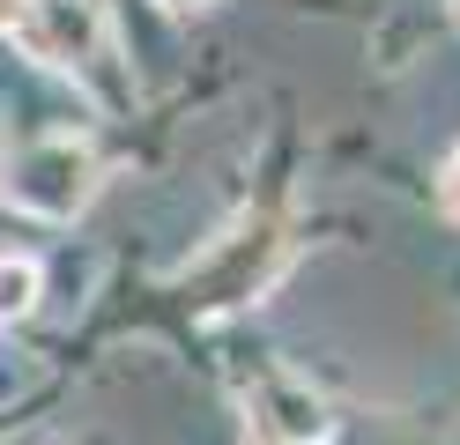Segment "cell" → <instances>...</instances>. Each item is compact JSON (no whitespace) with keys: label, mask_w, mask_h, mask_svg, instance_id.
I'll return each mask as SVG.
<instances>
[{"label":"cell","mask_w":460,"mask_h":445,"mask_svg":"<svg viewBox=\"0 0 460 445\" xmlns=\"http://www.w3.org/2000/svg\"><path fill=\"white\" fill-rule=\"evenodd\" d=\"M0 193H8L22 216H45V223H75L97 193V156L90 141L75 134H45V141H22L8 171H0Z\"/></svg>","instance_id":"cell-1"},{"label":"cell","mask_w":460,"mask_h":445,"mask_svg":"<svg viewBox=\"0 0 460 445\" xmlns=\"http://www.w3.org/2000/svg\"><path fill=\"white\" fill-rule=\"evenodd\" d=\"M15 38H22V52H38L45 67L82 75V67L104 59V8L97 0H31L22 22H15Z\"/></svg>","instance_id":"cell-2"},{"label":"cell","mask_w":460,"mask_h":445,"mask_svg":"<svg viewBox=\"0 0 460 445\" xmlns=\"http://www.w3.org/2000/svg\"><path fill=\"white\" fill-rule=\"evenodd\" d=\"M252 438H275V445H312V438H327L320 394H305V386H290V378H268V386H261V431H252Z\"/></svg>","instance_id":"cell-3"},{"label":"cell","mask_w":460,"mask_h":445,"mask_svg":"<svg viewBox=\"0 0 460 445\" xmlns=\"http://www.w3.org/2000/svg\"><path fill=\"white\" fill-rule=\"evenodd\" d=\"M31 312H38V260L0 253V326H15V319H31Z\"/></svg>","instance_id":"cell-4"},{"label":"cell","mask_w":460,"mask_h":445,"mask_svg":"<svg viewBox=\"0 0 460 445\" xmlns=\"http://www.w3.org/2000/svg\"><path fill=\"white\" fill-rule=\"evenodd\" d=\"M446 208L460 216V148H453V164H446Z\"/></svg>","instance_id":"cell-5"},{"label":"cell","mask_w":460,"mask_h":445,"mask_svg":"<svg viewBox=\"0 0 460 445\" xmlns=\"http://www.w3.org/2000/svg\"><path fill=\"white\" fill-rule=\"evenodd\" d=\"M164 8H208V0H164Z\"/></svg>","instance_id":"cell-6"},{"label":"cell","mask_w":460,"mask_h":445,"mask_svg":"<svg viewBox=\"0 0 460 445\" xmlns=\"http://www.w3.org/2000/svg\"><path fill=\"white\" fill-rule=\"evenodd\" d=\"M245 445H275V438H245Z\"/></svg>","instance_id":"cell-7"},{"label":"cell","mask_w":460,"mask_h":445,"mask_svg":"<svg viewBox=\"0 0 460 445\" xmlns=\"http://www.w3.org/2000/svg\"><path fill=\"white\" fill-rule=\"evenodd\" d=\"M453 22H460V0H453Z\"/></svg>","instance_id":"cell-8"}]
</instances>
